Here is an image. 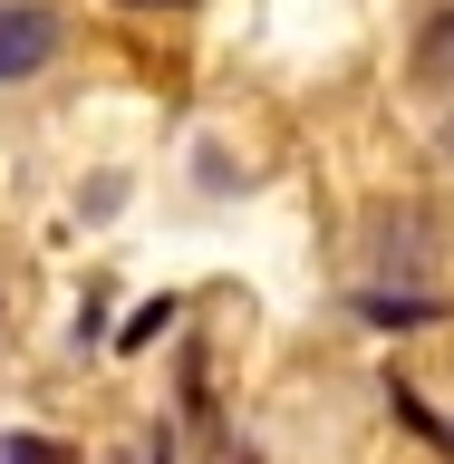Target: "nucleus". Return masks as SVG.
<instances>
[{"instance_id":"nucleus-1","label":"nucleus","mask_w":454,"mask_h":464,"mask_svg":"<svg viewBox=\"0 0 454 464\" xmlns=\"http://www.w3.org/2000/svg\"><path fill=\"white\" fill-rule=\"evenodd\" d=\"M58 58V10H39V0H0V87L39 78Z\"/></svg>"},{"instance_id":"nucleus-2","label":"nucleus","mask_w":454,"mask_h":464,"mask_svg":"<svg viewBox=\"0 0 454 464\" xmlns=\"http://www.w3.org/2000/svg\"><path fill=\"white\" fill-rule=\"evenodd\" d=\"M0 464H68L58 445H39V435H20V445H0Z\"/></svg>"},{"instance_id":"nucleus-3","label":"nucleus","mask_w":454,"mask_h":464,"mask_svg":"<svg viewBox=\"0 0 454 464\" xmlns=\"http://www.w3.org/2000/svg\"><path fill=\"white\" fill-rule=\"evenodd\" d=\"M126 10H184V0H126Z\"/></svg>"}]
</instances>
